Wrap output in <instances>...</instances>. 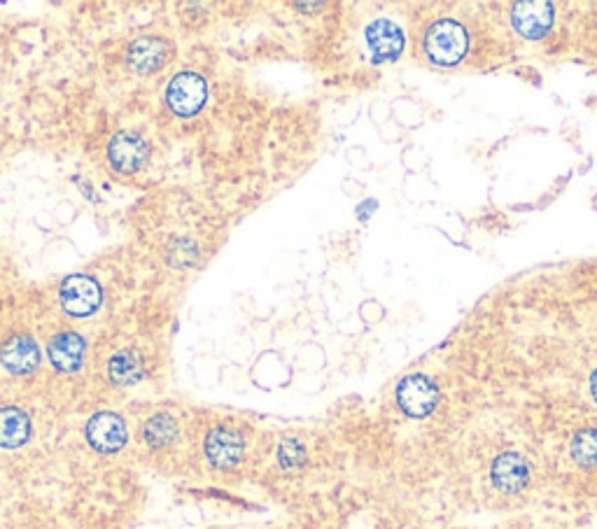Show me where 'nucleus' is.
<instances>
[{
  "instance_id": "obj_1",
  "label": "nucleus",
  "mask_w": 597,
  "mask_h": 529,
  "mask_svg": "<svg viewBox=\"0 0 597 529\" xmlns=\"http://www.w3.org/2000/svg\"><path fill=\"white\" fill-rule=\"evenodd\" d=\"M411 42L420 63L441 73L495 70L516 63L497 3L423 5Z\"/></svg>"
},
{
  "instance_id": "obj_2",
  "label": "nucleus",
  "mask_w": 597,
  "mask_h": 529,
  "mask_svg": "<svg viewBox=\"0 0 597 529\" xmlns=\"http://www.w3.org/2000/svg\"><path fill=\"white\" fill-rule=\"evenodd\" d=\"M364 49L374 66H388L397 63L406 54L411 42V26L399 21L392 14H378L364 26L362 33Z\"/></svg>"
},
{
  "instance_id": "obj_3",
  "label": "nucleus",
  "mask_w": 597,
  "mask_h": 529,
  "mask_svg": "<svg viewBox=\"0 0 597 529\" xmlns=\"http://www.w3.org/2000/svg\"><path fill=\"white\" fill-rule=\"evenodd\" d=\"M567 61L597 75V3H572Z\"/></svg>"
},
{
  "instance_id": "obj_4",
  "label": "nucleus",
  "mask_w": 597,
  "mask_h": 529,
  "mask_svg": "<svg viewBox=\"0 0 597 529\" xmlns=\"http://www.w3.org/2000/svg\"><path fill=\"white\" fill-rule=\"evenodd\" d=\"M395 401L406 418L425 420L437 411L441 401V387L427 373H409L397 383Z\"/></svg>"
},
{
  "instance_id": "obj_5",
  "label": "nucleus",
  "mask_w": 597,
  "mask_h": 529,
  "mask_svg": "<svg viewBox=\"0 0 597 529\" xmlns=\"http://www.w3.org/2000/svg\"><path fill=\"white\" fill-rule=\"evenodd\" d=\"M208 101V84L194 70H182L168 82L166 103L178 117H194L203 110Z\"/></svg>"
},
{
  "instance_id": "obj_6",
  "label": "nucleus",
  "mask_w": 597,
  "mask_h": 529,
  "mask_svg": "<svg viewBox=\"0 0 597 529\" xmlns=\"http://www.w3.org/2000/svg\"><path fill=\"white\" fill-rule=\"evenodd\" d=\"M59 301L70 317H89L101 308L103 289L91 275L73 273L61 282Z\"/></svg>"
},
{
  "instance_id": "obj_7",
  "label": "nucleus",
  "mask_w": 597,
  "mask_h": 529,
  "mask_svg": "<svg viewBox=\"0 0 597 529\" xmlns=\"http://www.w3.org/2000/svg\"><path fill=\"white\" fill-rule=\"evenodd\" d=\"M532 467L528 457L518 450H504L497 453L495 460L490 462V483L495 490H500L502 495L516 497L530 485Z\"/></svg>"
},
{
  "instance_id": "obj_8",
  "label": "nucleus",
  "mask_w": 597,
  "mask_h": 529,
  "mask_svg": "<svg viewBox=\"0 0 597 529\" xmlns=\"http://www.w3.org/2000/svg\"><path fill=\"white\" fill-rule=\"evenodd\" d=\"M89 446L101 455H115L126 446L129 441V429L122 415L112 411H101L91 415L87 427H84Z\"/></svg>"
},
{
  "instance_id": "obj_9",
  "label": "nucleus",
  "mask_w": 597,
  "mask_h": 529,
  "mask_svg": "<svg viewBox=\"0 0 597 529\" xmlns=\"http://www.w3.org/2000/svg\"><path fill=\"white\" fill-rule=\"evenodd\" d=\"M147 159H150V143L140 133L119 131L112 136L108 145V161L115 173H138L147 164Z\"/></svg>"
},
{
  "instance_id": "obj_10",
  "label": "nucleus",
  "mask_w": 597,
  "mask_h": 529,
  "mask_svg": "<svg viewBox=\"0 0 597 529\" xmlns=\"http://www.w3.org/2000/svg\"><path fill=\"white\" fill-rule=\"evenodd\" d=\"M245 441L231 425H217L206 436V457L215 469H231L243 460Z\"/></svg>"
},
{
  "instance_id": "obj_11",
  "label": "nucleus",
  "mask_w": 597,
  "mask_h": 529,
  "mask_svg": "<svg viewBox=\"0 0 597 529\" xmlns=\"http://www.w3.org/2000/svg\"><path fill=\"white\" fill-rule=\"evenodd\" d=\"M87 355V341L77 331H59L47 343V357L56 371L75 373L80 371Z\"/></svg>"
},
{
  "instance_id": "obj_12",
  "label": "nucleus",
  "mask_w": 597,
  "mask_h": 529,
  "mask_svg": "<svg viewBox=\"0 0 597 529\" xmlns=\"http://www.w3.org/2000/svg\"><path fill=\"white\" fill-rule=\"evenodd\" d=\"M0 364L5 366V371L14 373V376H26L38 369L40 364V348L31 336H14L10 343L0 350Z\"/></svg>"
},
{
  "instance_id": "obj_13",
  "label": "nucleus",
  "mask_w": 597,
  "mask_h": 529,
  "mask_svg": "<svg viewBox=\"0 0 597 529\" xmlns=\"http://www.w3.org/2000/svg\"><path fill=\"white\" fill-rule=\"evenodd\" d=\"M168 59V45L161 38L154 35H145V38L136 40L129 49V66L133 73L150 75L164 66Z\"/></svg>"
},
{
  "instance_id": "obj_14",
  "label": "nucleus",
  "mask_w": 597,
  "mask_h": 529,
  "mask_svg": "<svg viewBox=\"0 0 597 529\" xmlns=\"http://www.w3.org/2000/svg\"><path fill=\"white\" fill-rule=\"evenodd\" d=\"M31 439V418L17 406L0 408V448L17 450Z\"/></svg>"
},
{
  "instance_id": "obj_15",
  "label": "nucleus",
  "mask_w": 597,
  "mask_h": 529,
  "mask_svg": "<svg viewBox=\"0 0 597 529\" xmlns=\"http://www.w3.org/2000/svg\"><path fill=\"white\" fill-rule=\"evenodd\" d=\"M145 376L143 359L136 350H119L108 362V378L117 387H133Z\"/></svg>"
},
{
  "instance_id": "obj_16",
  "label": "nucleus",
  "mask_w": 597,
  "mask_h": 529,
  "mask_svg": "<svg viewBox=\"0 0 597 529\" xmlns=\"http://www.w3.org/2000/svg\"><path fill=\"white\" fill-rule=\"evenodd\" d=\"M178 434H180L178 422H175L173 415H168V413L152 415V418L147 420L145 432H143L147 446L157 448V450L175 443V439H178Z\"/></svg>"
},
{
  "instance_id": "obj_17",
  "label": "nucleus",
  "mask_w": 597,
  "mask_h": 529,
  "mask_svg": "<svg viewBox=\"0 0 597 529\" xmlns=\"http://www.w3.org/2000/svg\"><path fill=\"white\" fill-rule=\"evenodd\" d=\"M570 455L579 467H597V427H584L572 436Z\"/></svg>"
},
{
  "instance_id": "obj_18",
  "label": "nucleus",
  "mask_w": 597,
  "mask_h": 529,
  "mask_svg": "<svg viewBox=\"0 0 597 529\" xmlns=\"http://www.w3.org/2000/svg\"><path fill=\"white\" fill-rule=\"evenodd\" d=\"M278 460L285 469H297L306 462V448L297 439H285L278 448Z\"/></svg>"
}]
</instances>
